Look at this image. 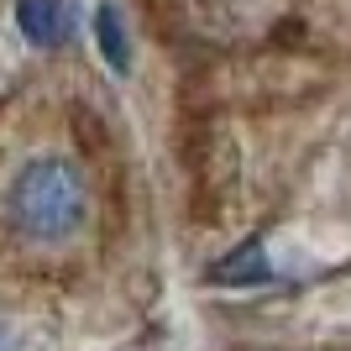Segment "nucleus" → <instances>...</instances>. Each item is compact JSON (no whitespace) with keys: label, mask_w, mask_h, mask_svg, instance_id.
<instances>
[{"label":"nucleus","mask_w":351,"mask_h":351,"mask_svg":"<svg viewBox=\"0 0 351 351\" xmlns=\"http://www.w3.org/2000/svg\"><path fill=\"white\" fill-rule=\"evenodd\" d=\"M5 215H11V226L21 236H32V241H69L89 215V184L58 152L32 158L27 168L11 178Z\"/></svg>","instance_id":"obj_1"},{"label":"nucleus","mask_w":351,"mask_h":351,"mask_svg":"<svg viewBox=\"0 0 351 351\" xmlns=\"http://www.w3.org/2000/svg\"><path fill=\"white\" fill-rule=\"evenodd\" d=\"M16 27L32 47H63L79 27L69 0H16Z\"/></svg>","instance_id":"obj_2"},{"label":"nucleus","mask_w":351,"mask_h":351,"mask_svg":"<svg viewBox=\"0 0 351 351\" xmlns=\"http://www.w3.org/2000/svg\"><path fill=\"white\" fill-rule=\"evenodd\" d=\"M273 267H267L263 241H241L236 252H226L215 267H210V283H226V289H241V283H267Z\"/></svg>","instance_id":"obj_3"},{"label":"nucleus","mask_w":351,"mask_h":351,"mask_svg":"<svg viewBox=\"0 0 351 351\" xmlns=\"http://www.w3.org/2000/svg\"><path fill=\"white\" fill-rule=\"evenodd\" d=\"M95 43H100L105 63H110L116 73L132 69V43H126V27H121V11H116V5H100V11H95Z\"/></svg>","instance_id":"obj_4"}]
</instances>
